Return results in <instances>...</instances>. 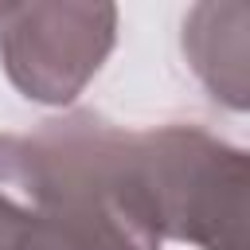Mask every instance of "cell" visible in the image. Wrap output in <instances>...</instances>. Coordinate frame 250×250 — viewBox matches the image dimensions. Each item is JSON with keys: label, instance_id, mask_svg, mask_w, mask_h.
<instances>
[{"label": "cell", "instance_id": "obj_3", "mask_svg": "<svg viewBox=\"0 0 250 250\" xmlns=\"http://www.w3.org/2000/svg\"><path fill=\"white\" fill-rule=\"evenodd\" d=\"M117 39L113 4H8L0 8V62L8 82L43 105L74 102Z\"/></svg>", "mask_w": 250, "mask_h": 250}, {"label": "cell", "instance_id": "obj_5", "mask_svg": "<svg viewBox=\"0 0 250 250\" xmlns=\"http://www.w3.org/2000/svg\"><path fill=\"white\" fill-rule=\"evenodd\" d=\"M39 219V160L27 137L0 133V250H27Z\"/></svg>", "mask_w": 250, "mask_h": 250}, {"label": "cell", "instance_id": "obj_1", "mask_svg": "<svg viewBox=\"0 0 250 250\" xmlns=\"http://www.w3.org/2000/svg\"><path fill=\"white\" fill-rule=\"evenodd\" d=\"M39 219L27 250H160L164 230L133 133L98 113L47 121L35 137Z\"/></svg>", "mask_w": 250, "mask_h": 250}, {"label": "cell", "instance_id": "obj_4", "mask_svg": "<svg viewBox=\"0 0 250 250\" xmlns=\"http://www.w3.org/2000/svg\"><path fill=\"white\" fill-rule=\"evenodd\" d=\"M246 27L250 4L242 0H203L184 20V55L199 82L211 90L215 102L230 109H246L250 90V62H246Z\"/></svg>", "mask_w": 250, "mask_h": 250}, {"label": "cell", "instance_id": "obj_2", "mask_svg": "<svg viewBox=\"0 0 250 250\" xmlns=\"http://www.w3.org/2000/svg\"><path fill=\"white\" fill-rule=\"evenodd\" d=\"M137 160L156 203L164 238L199 250H246V152L199 125H160L133 133Z\"/></svg>", "mask_w": 250, "mask_h": 250}]
</instances>
